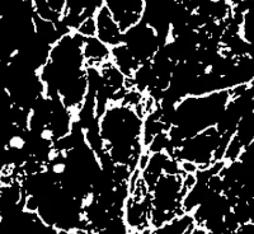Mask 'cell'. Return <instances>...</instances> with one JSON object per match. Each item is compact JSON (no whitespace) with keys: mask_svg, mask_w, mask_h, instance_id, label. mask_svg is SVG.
Segmentation results:
<instances>
[{"mask_svg":"<svg viewBox=\"0 0 254 234\" xmlns=\"http://www.w3.org/2000/svg\"><path fill=\"white\" fill-rule=\"evenodd\" d=\"M122 44L139 64L153 60L156 52L162 47L155 29L145 23L144 20H140L135 26L124 32Z\"/></svg>","mask_w":254,"mask_h":234,"instance_id":"1","label":"cell"},{"mask_svg":"<svg viewBox=\"0 0 254 234\" xmlns=\"http://www.w3.org/2000/svg\"><path fill=\"white\" fill-rule=\"evenodd\" d=\"M95 24H97V35L95 37L101 40L108 47L117 46L122 44L124 32L120 29L119 24L113 19L112 14L104 5L97 10L94 15Z\"/></svg>","mask_w":254,"mask_h":234,"instance_id":"2","label":"cell"},{"mask_svg":"<svg viewBox=\"0 0 254 234\" xmlns=\"http://www.w3.org/2000/svg\"><path fill=\"white\" fill-rule=\"evenodd\" d=\"M81 54L84 67H101V64L110 60L111 49L95 37H84Z\"/></svg>","mask_w":254,"mask_h":234,"instance_id":"3","label":"cell"},{"mask_svg":"<svg viewBox=\"0 0 254 234\" xmlns=\"http://www.w3.org/2000/svg\"><path fill=\"white\" fill-rule=\"evenodd\" d=\"M110 60L125 77H132L133 72L140 65L124 44L111 47Z\"/></svg>","mask_w":254,"mask_h":234,"instance_id":"4","label":"cell"},{"mask_svg":"<svg viewBox=\"0 0 254 234\" xmlns=\"http://www.w3.org/2000/svg\"><path fill=\"white\" fill-rule=\"evenodd\" d=\"M169 144V136H168V131H162L158 135L153 138L150 144L147 145L145 149V153L147 154H155V153H164L165 148Z\"/></svg>","mask_w":254,"mask_h":234,"instance_id":"5","label":"cell"},{"mask_svg":"<svg viewBox=\"0 0 254 234\" xmlns=\"http://www.w3.org/2000/svg\"><path fill=\"white\" fill-rule=\"evenodd\" d=\"M76 32L79 35H81L83 37H94L97 35V24H95V18L89 17L85 18V19L79 24V27L76 28Z\"/></svg>","mask_w":254,"mask_h":234,"instance_id":"6","label":"cell"},{"mask_svg":"<svg viewBox=\"0 0 254 234\" xmlns=\"http://www.w3.org/2000/svg\"><path fill=\"white\" fill-rule=\"evenodd\" d=\"M122 3L124 0H103V5L110 10L116 22L122 15Z\"/></svg>","mask_w":254,"mask_h":234,"instance_id":"7","label":"cell"},{"mask_svg":"<svg viewBox=\"0 0 254 234\" xmlns=\"http://www.w3.org/2000/svg\"><path fill=\"white\" fill-rule=\"evenodd\" d=\"M47 5L51 8V10L56 13L58 15L63 17V13L65 10V5H66V0H46Z\"/></svg>","mask_w":254,"mask_h":234,"instance_id":"8","label":"cell"}]
</instances>
